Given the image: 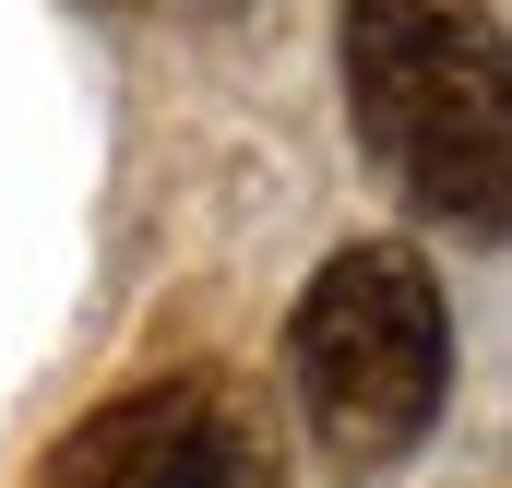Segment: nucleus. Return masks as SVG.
Wrapping results in <instances>:
<instances>
[{"label": "nucleus", "instance_id": "f257e3e1", "mask_svg": "<svg viewBox=\"0 0 512 488\" xmlns=\"http://www.w3.org/2000/svg\"><path fill=\"white\" fill-rule=\"evenodd\" d=\"M346 120L453 227H501L512 191V72L489 0H346Z\"/></svg>", "mask_w": 512, "mask_h": 488}, {"label": "nucleus", "instance_id": "f03ea898", "mask_svg": "<svg viewBox=\"0 0 512 488\" xmlns=\"http://www.w3.org/2000/svg\"><path fill=\"white\" fill-rule=\"evenodd\" d=\"M298 405L322 429L334 465H393L429 441L441 393H453V322H441V274L405 239H358L334 250L298 298Z\"/></svg>", "mask_w": 512, "mask_h": 488}, {"label": "nucleus", "instance_id": "7ed1b4c3", "mask_svg": "<svg viewBox=\"0 0 512 488\" xmlns=\"http://www.w3.org/2000/svg\"><path fill=\"white\" fill-rule=\"evenodd\" d=\"M36 488H286V477H274L262 405L227 369H167V381L108 393L96 417H72Z\"/></svg>", "mask_w": 512, "mask_h": 488}]
</instances>
